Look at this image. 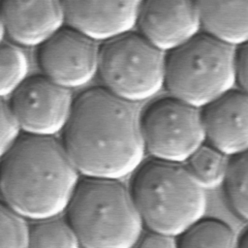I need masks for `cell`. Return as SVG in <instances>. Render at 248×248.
I'll list each match as a JSON object with an SVG mask.
<instances>
[{"instance_id":"9a60e30c","label":"cell","mask_w":248,"mask_h":248,"mask_svg":"<svg viewBox=\"0 0 248 248\" xmlns=\"http://www.w3.org/2000/svg\"><path fill=\"white\" fill-rule=\"evenodd\" d=\"M230 163V156L205 141L192 153L184 165L202 187L212 190L224 185Z\"/></svg>"},{"instance_id":"4fadbf2b","label":"cell","mask_w":248,"mask_h":248,"mask_svg":"<svg viewBox=\"0 0 248 248\" xmlns=\"http://www.w3.org/2000/svg\"><path fill=\"white\" fill-rule=\"evenodd\" d=\"M205 141L228 156L248 151V95L236 87L202 108Z\"/></svg>"},{"instance_id":"cb8c5ba5","label":"cell","mask_w":248,"mask_h":248,"mask_svg":"<svg viewBox=\"0 0 248 248\" xmlns=\"http://www.w3.org/2000/svg\"><path fill=\"white\" fill-rule=\"evenodd\" d=\"M242 248H248V227L245 228L240 234H238V246Z\"/></svg>"},{"instance_id":"ffe728a7","label":"cell","mask_w":248,"mask_h":248,"mask_svg":"<svg viewBox=\"0 0 248 248\" xmlns=\"http://www.w3.org/2000/svg\"><path fill=\"white\" fill-rule=\"evenodd\" d=\"M27 218L3 202L0 207V247H30L31 227Z\"/></svg>"},{"instance_id":"2e32d148","label":"cell","mask_w":248,"mask_h":248,"mask_svg":"<svg viewBox=\"0 0 248 248\" xmlns=\"http://www.w3.org/2000/svg\"><path fill=\"white\" fill-rule=\"evenodd\" d=\"M179 248L238 246V234L225 221L213 217H202L178 236Z\"/></svg>"},{"instance_id":"8fae6325","label":"cell","mask_w":248,"mask_h":248,"mask_svg":"<svg viewBox=\"0 0 248 248\" xmlns=\"http://www.w3.org/2000/svg\"><path fill=\"white\" fill-rule=\"evenodd\" d=\"M1 41L40 46L66 25L61 0H1Z\"/></svg>"},{"instance_id":"3957f363","label":"cell","mask_w":248,"mask_h":248,"mask_svg":"<svg viewBox=\"0 0 248 248\" xmlns=\"http://www.w3.org/2000/svg\"><path fill=\"white\" fill-rule=\"evenodd\" d=\"M130 192L144 228L177 237L207 208L206 190L180 163L143 162L133 173Z\"/></svg>"},{"instance_id":"7a4b0ae2","label":"cell","mask_w":248,"mask_h":248,"mask_svg":"<svg viewBox=\"0 0 248 248\" xmlns=\"http://www.w3.org/2000/svg\"><path fill=\"white\" fill-rule=\"evenodd\" d=\"M80 176L62 141L24 135L1 155L2 202L35 222L58 217Z\"/></svg>"},{"instance_id":"277c9868","label":"cell","mask_w":248,"mask_h":248,"mask_svg":"<svg viewBox=\"0 0 248 248\" xmlns=\"http://www.w3.org/2000/svg\"><path fill=\"white\" fill-rule=\"evenodd\" d=\"M65 212L80 247L131 248L143 233L130 188L119 179L83 177Z\"/></svg>"},{"instance_id":"5bb4252c","label":"cell","mask_w":248,"mask_h":248,"mask_svg":"<svg viewBox=\"0 0 248 248\" xmlns=\"http://www.w3.org/2000/svg\"><path fill=\"white\" fill-rule=\"evenodd\" d=\"M202 31L233 46L248 41V0H195Z\"/></svg>"},{"instance_id":"d6986e66","label":"cell","mask_w":248,"mask_h":248,"mask_svg":"<svg viewBox=\"0 0 248 248\" xmlns=\"http://www.w3.org/2000/svg\"><path fill=\"white\" fill-rule=\"evenodd\" d=\"M58 217L39 220L31 226L30 247H80L68 220Z\"/></svg>"},{"instance_id":"ac0fdd59","label":"cell","mask_w":248,"mask_h":248,"mask_svg":"<svg viewBox=\"0 0 248 248\" xmlns=\"http://www.w3.org/2000/svg\"><path fill=\"white\" fill-rule=\"evenodd\" d=\"M223 187L231 209L248 223V151L231 158Z\"/></svg>"},{"instance_id":"9c48e42d","label":"cell","mask_w":248,"mask_h":248,"mask_svg":"<svg viewBox=\"0 0 248 248\" xmlns=\"http://www.w3.org/2000/svg\"><path fill=\"white\" fill-rule=\"evenodd\" d=\"M100 46L91 37L64 25L38 46L41 74L71 90L83 87L98 75Z\"/></svg>"},{"instance_id":"ba28073f","label":"cell","mask_w":248,"mask_h":248,"mask_svg":"<svg viewBox=\"0 0 248 248\" xmlns=\"http://www.w3.org/2000/svg\"><path fill=\"white\" fill-rule=\"evenodd\" d=\"M7 101L23 133L39 137L62 133L75 103L71 89L43 74L29 76Z\"/></svg>"},{"instance_id":"52a82bcc","label":"cell","mask_w":248,"mask_h":248,"mask_svg":"<svg viewBox=\"0 0 248 248\" xmlns=\"http://www.w3.org/2000/svg\"><path fill=\"white\" fill-rule=\"evenodd\" d=\"M140 126L151 159L184 164L205 142L202 108L169 94L149 103Z\"/></svg>"},{"instance_id":"7402d4cb","label":"cell","mask_w":248,"mask_h":248,"mask_svg":"<svg viewBox=\"0 0 248 248\" xmlns=\"http://www.w3.org/2000/svg\"><path fill=\"white\" fill-rule=\"evenodd\" d=\"M235 87L248 95V41L235 46Z\"/></svg>"},{"instance_id":"5b68a950","label":"cell","mask_w":248,"mask_h":248,"mask_svg":"<svg viewBox=\"0 0 248 248\" xmlns=\"http://www.w3.org/2000/svg\"><path fill=\"white\" fill-rule=\"evenodd\" d=\"M235 46L207 33L167 53L165 90L202 108L235 87Z\"/></svg>"},{"instance_id":"6da1fadb","label":"cell","mask_w":248,"mask_h":248,"mask_svg":"<svg viewBox=\"0 0 248 248\" xmlns=\"http://www.w3.org/2000/svg\"><path fill=\"white\" fill-rule=\"evenodd\" d=\"M140 114L103 86L75 99L61 141L81 176L121 180L139 169L146 155Z\"/></svg>"},{"instance_id":"8992f818","label":"cell","mask_w":248,"mask_h":248,"mask_svg":"<svg viewBox=\"0 0 248 248\" xmlns=\"http://www.w3.org/2000/svg\"><path fill=\"white\" fill-rule=\"evenodd\" d=\"M166 56L135 30L101 43V86L135 104L150 100L165 89Z\"/></svg>"},{"instance_id":"603a6c76","label":"cell","mask_w":248,"mask_h":248,"mask_svg":"<svg viewBox=\"0 0 248 248\" xmlns=\"http://www.w3.org/2000/svg\"><path fill=\"white\" fill-rule=\"evenodd\" d=\"M140 248H178V237L157 231L147 230L140 236L138 245Z\"/></svg>"},{"instance_id":"7c38bea8","label":"cell","mask_w":248,"mask_h":248,"mask_svg":"<svg viewBox=\"0 0 248 248\" xmlns=\"http://www.w3.org/2000/svg\"><path fill=\"white\" fill-rule=\"evenodd\" d=\"M66 25L99 43L136 28L141 0H61Z\"/></svg>"},{"instance_id":"e0dca14e","label":"cell","mask_w":248,"mask_h":248,"mask_svg":"<svg viewBox=\"0 0 248 248\" xmlns=\"http://www.w3.org/2000/svg\"><path fill=\"white\" fill-rule=\"evenodd\" d=\"M2 99H8L29 77V63L22 47L7 40L0 46Z\"/></svg>"},{"instance_id":"44dd1931","label":"cell","mask_w":248,"mask_h":248,"mask_svg":"<svg viewBox=\"0 0 248 248\" xmlns=\"http://www.w3.org/2000/svg\"><path fill=\"white\" fill-rule=\"evenodd\" d=\"M21 125L6 99L1 101V155L8 151L19 139Z\"/></svg>"},{"instance_id":"30bf717a","label":"cell","mask_w":248,"mask_h":248,"mask_svg":"<svg viewBox=\"0 0 248 248\" xmlns=\"http://www.w3.org/2000/svg\"><path fill=\"white\" fill-rule=\"evenodd\" d=\"M136 29L166 53L202 32L195 0H141Z\"/></svg>"}]
</instances>
